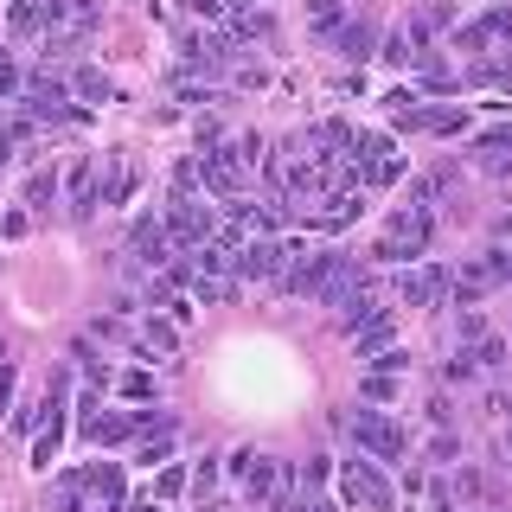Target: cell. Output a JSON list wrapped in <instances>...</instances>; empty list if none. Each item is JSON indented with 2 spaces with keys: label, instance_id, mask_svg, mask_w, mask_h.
Returning a JSON list of instances; mask_svg holds the SVG:
<instances>
[{
  "label": "cell",
  "instance_id": "484cf974",
  "mask_svg": "<svg viewBox=\"0 0 512 512\" xmlns=\"http://www.w3.org/2000/svg\"><path fill=\"white\" fill-rule=\"evenodd\" d=\"M173 436H180V429H154V436H141V461H148V468H154V461H167L173 455Z\"/></svg>",
  "mask_w": 512,
  "mask_h": 512
},
{
  "label": "cell",
  "instance_id": "d590c367",
  "mask_svg": "<svg viewBox=\"0 0 512 512\" xmlns=\"http://www.w3.org/2000/svg\"><path fill=\"white\" fill-rule=\"evenodd\" d=\"M474 84H493V90H506V96H512V64H480Z\"/></svg>",
  "mask_w": 512,
  "mask_h": 512
},
{
  "label": "cell",
  "instance_id": "9a60e30c",
  "mask_svg": "<svg viewBox=\"0 0 512 512\" xmlns=\"http://www.w3.org/2000/svg\"><path fill=\"white\" fill-rule=\"evenodd\" d=\"M77 436H84L90 448H116V442H128L135 436V410H116V416H96L90 429H77Z\"/></svg>",
  "mask_w": 512,
  "mask_h": 512
},
{
  "label": "cell",
  "instance_id": "8d00e7d4",
  "mask_svg": "<svg viewBox=\"0 0 512 512\" xmlns=\"http://www.w3.org/2000/svg\"><path fill=\"white\" fill-rule=\"evenodd\" d=\"M474 359L487 365V372H500V365H506V340H493V333H487V340L474 346Z\"/></svg>",
  "mask_w": 512,
  "mask_h": 512
},
{
  "label": "cell",
  "instance_id": "f35d334b",
  "mask_svg": "<svg viewBox=\"0 0 512 512\" xmlns=\"http://www.w3.org/2000/svg\"><path fill=\"white\" fill-rule=\"evenodd\" d=\"M231 148L244 154V167H263V160H269V141L263 135H244V141H231Z\"/></svg>",
  "mask_w": 512,
  "mask_h": 512
},
{
  "label": "cell",
  "instance_id": "44dd1931",
  "mask_svg": "<svg viewBox=\"0 0 512 512\" xmlns=\"http://www.w3.org/2000/svg\"><path fill=\"white\" fill-rule=\"evenodd\" d=\"M352 218H359V199H352V192H333L327 212H320L314 224H320V231H340V224H352Z\"/></svg>",
  "mask_w": 512,
  "mask_h": 512
},
{
  "label": "cell",
  "instance_id": "d6a6232c",
  "mask_svg": "<svg viewBox=\"0 0 512 512\" xmlns=\"http://www.w3.org/2000/svg\"><path fill=\"white\" fill-rule=\"evenodd\" d=\"M461 128H468L461 109H429V135H461Z\"/></svg>",
  "mask_w": 512,
  "mask_h": 512
},
{
  "label": "cell",
  "instance_id": "f5cc1de1",
  "mask_svg": "<svg viewBox=\"0 0 512 512\" xmlns=\"http://www.w3.org/2000/svg\"><path fill=\"white\" fill-rule=\"evenodd\" d=\"M135 512H160V506H154V500H148V506H135Z\"/></svg>",
  "mask_w": 512,
  "mask_h": 512
},
{
  "label": "cell",
  "instance_id": "60d3db41",
  "mask_svg": "<svg viewBox=\"0 0 512 512\" xmlns=\"http://www.w3.org/2000/svg\"><path fill=\"white\" fill-rule=\"evenodd\" d=\"M461 340H487V320H480V308H461Z\"/></svg>",
  "mask_w": 512,
  "mask_h": 512
},
{
  "label": "cell",
  "instance_id": "ffe728a7",
  "mask_svg": "<svg viewBox=\"0 0 512 512\" xmlns=\"http://www.w3.org/2000/svg\"><path fill=\"white\" fill-rule=\"evenodd\" d=\"M71 90H77V96H84V103H109V96H116V84H109V77H103V71H96V64H84V71H77V77H71Z\"/></svg>",
  "mask_w": 512,
  "mask_h": 512
},
{
  "label": "cell",
  "instance_id": "cb8c5ba5",
  "mask_svg": "<svg viewBox=\"0 0 512 512\" xmlns=\"http://www.w3.org/2000/svg\"><path fill=\"white\" fill-rule=\"evenodd\" d=\"M212 487H218V455H205L199 468H192V500L205 506V500H212Z\"/></svg>",
  "mask_w": 512,
  "mask_h": 512
},
{
  "label": "cell",
  "instance_id": "d4e9b609",
  "mask_svg": "<svg viewBox=\"0 0 512 512\" xmlns=\"http://www.w3.org/2000/svg\"><path fill=\"white\" fill-rule=\"evenodd\" d=\"M308 20H314L320 32H333V26L346 20V0H308Z\"/></svg>",
  "mask_w": 512,
  "mask_h": 512
},
{
  "label": "cell",
  "instance_id": "ba28073f",
  "mask_svg": "<svg viewBox=\"0 0 512 512\" xmlns=\"http://www.w3.org/2000/svg\"><path fill=\"white\" fill-rule=\"evenodd\" d=\"M128 256H135V263H148V269H167L173 263L167 218H135V231H128Z\"/></svg>",
  "mask_w": 512,
  "mask_h": 512
},
{
  "label": "cell",
  "instance_id": "f907efd6",
  "mask_svg": "<svg viewBox=\"0 0 512 512\" xmlns=\"http://www.w3.org/2000/svg\"><path fill=\"white\" fill-rule=\"evenodd\" d=\"M493 410H500V416H506V429H512V397H493Z\"/></svg>",
  "mask_w": 512,
  "mask_h": 512
},
{
  "label": "cell",
  "instance_id": "ac0fdd59",
  "mask_svg": "<svg viewBox=\"0 0 512 512\" xmlns=\"http://www.w3.org/2000/svg\"><path fill=\"white\" fill-rule=\"evenodd\" d=\"M269 32H276V20H269V13H250V7H237V13H231V45L269 39Z\"/></svg>",
  "mask_w": 512,
  "mask_h": 512
},
{
  "label": "cell",
  "instance_id": "7c38bea8",
  "mask_svg": "<svg viewBox=\"0 0 512 512\" xmlns=\"http://www.w3.org/2000/svg\"><path fill=\"white\" fill-rule=\"evenodd\" d=\"M333 45H340V58H352V64H365V58H378V26L372 20H340L327 32Z\"/></svg>",
  "mask_w": 512,
  "mask_h": 512
},
{
  "label": "cell",
  "instance_id": "4316f807",
  "mask_svg": "<svg viewBox=\"0 0 512 512\" xmlns=\"http://www.w3.org/2000/svg\"><path fill=\"white\" fill-rule=\"evenodd\" d=\"M7 26H13V32H20V39H26V32H39V26H45V13H39V0H20V7H13V13H7Z\"/></svg>",
  "mask_w": 512,
  "mask_h": 512
},
{
  "label": "cell",
  "instance_id": "7dc6e473",
  "mask_svg": "<svg viewBox=\"0 0 512 512\" xmlns=\"http://www.w3.org/2000/svg\"><path fill=\"white\" fill-rule=\"evenodd\" d=\"M13 384H20V378H13V365H0V410L13 404Z\"/></svg>",
  "mask_w": 512,
  "mask_h": 512
},
{
  "label": "cell",
  "instance_id": "83f0119b",
  "mask_svg": "<svg viewBox=\"0 0 512 512\" xmlns=\"http://www.w3.org/2000/svg\"><path fill=\"white\" fill-rule=\"evenodd\" d=\"M384 64H416V58H423V52H416V45H410V32H391V39H384V52H378Z\"/></svg>",
  "mask_w": 512,
  "mask_h": 512
},
{
  "label": "cell",
  "instance_id": "30bf717a",
  "mask_svg": "<svg viewBox=\"0 0 512 512\" xmlns=\"http://www.w3.org/2000/svg\"><path fill=\"white\" fill-rule=\"evenodd\" d=\"M167 231H173V244L199 250V244H212L218 218H212V212H199V205H192V199H173V205H167Z\"/></svg>",
  "mask_w": 512,
  "mask_h": 512
},
{
  "label": "cell",
  "instance_id": "5b68a950",
  "mask_svg": "<svg viewBox=\"0 0 512 512\" xmlns=\"http://www.w3.org/2000/svg\"><path fill=\"white\" fill-rule=\"evenodd\" d=\"M352 160H359L365 186H397V180H404V154L391 148V135H365L359 148H352Z\"/></svg>",
  "mask_w": 512,
  "mask_h": 512
},
{
  "label": "cell",
  "instance_id": "1f68e13d",
  "mask_svg": "<svg viewBox=\"0 0 512 512\" xmlns=\"http://www.w3.org/2000/svg\"><path fill=\"white\" fill-rule=\"evenodd\" d=\"M327 474H333L327 461H301V468H295V487L301 493H320V487H327Z\"/></svg>",
  "mask_w": 512,
  "mask_h": 512
},
{
  "label": "cell",
  "instance_id": "ab89813d",
  "mask_svg": "<svg viewBox=\"0 0 512 512\" xmlns=\"http://www.w3.org/2000/svg\"><path fill=\"white\" fill-rule=\"evenodd\" d=\"M237 282H218V276H199V301H231Z\"/></svg>",
  "mask_w": 512,
  "mask_h": 512
},
{
  "label": "cell",
  "instance_id": "b9f144b4",
  "mask_svg": "<svg viewBox=\"0 0 512 512\" xmlns=\"http://www.w3.org/2000/svg\"><path fill=\"white\" fill-rule=\"evenodd\" d=\"M154 429H173V416H160V410H135V436H154Z\"/></svg>",
  "mask_w": 512,
  "mask_h": 512
},
{
  "label": "cell",
  "instance_id": "6da1fadb",
  "mask_svg": "<svg viewBox=\"0 0 512 512\" xmlns=\"http://www.w3.org/2000/svg\"><path fill=\"white\" fill-rule=\"evenodd\" d=\"M346 429H352V442H359L365 461H404V455H410V436H404V429H397L384 410H359Z\"/></svg>",
  "mask_w": 512,
  "mask_h": 512
},
{
  "label": "cell",
  "instance_id": "bcb514c9",
  "mask_svg": "<svg viewBox=\"0 0 512 512\" xmlns=\"http://www.w3.org/2000/svg\"><path fill=\"white\" fill-rule=\"evenodd\" d=\"M103 199H109V205H122V199H128V173H116V180L103 186Z\"/></svg>",
  "mask_w": 512,
  "mask_h": 512
},
{
  "label": "cell",
  "instance_id": "e0dca14e",
  "mask_svg": "<svg viewBox=\"0 0 512 512\" xmlns=\"http://www.w3.org/2000/svg\"><path fill=\"white\" fill-rule=\"evenodd\" d=\"M391 333H397V320H391V314H378V320H372V327H359V333H352V340H359V359H365V365H372V359H378V352H384V346H391Z\"/></svg>",
  "mask_w": 512,
  "mask_h": 512
},
{
  "label": "cell",
  "instance_id": "2e32d148",
  "mask_svg": "<svg viewBox=\"0 0 512 512\" xmlns=\"http://www.w3.org/2000/svg\"><path fill=\"white\" fill-rule=\"evenodd\" d=\"M64 186H71V212L77 218H90L96 205H103V199H96V167H90V160H84V167H71V180H64Z\"/></svg>",
  "mask_w": 512,
  "mask_h": 512
},
{
  "label": "cell",
  "instance_id": "8fae6325",
  "mask_svg": "<svg viewBox=\"0 0 512 512\" xmlns=\"http://www.w3.org/2000/svg\"><path fill=\"white\" fill-rule=\"evenodd\" d=\"M205 192L237 199V192H244V154H237V148H212V154H205Z\"/></svg>",
  "mask_w": 512,
  "mask_h": 512
},
{
  "label": "cell",
  "instance_id": "7bdbcfd3",
  "mask_svg": "<svg viewBox=\"0 0 512 512\" xmlns=\"http://www.w3.org/2000/svg\"><path fill=\"white\" fill-rule=\"evenodd\" d=\"M404 365H410V352H397V346H384V352H378V359H372V372H404Z\"/></svg>",
  "mask_w": 512,
  "mask_h": 512
},
{
  "label": "cell",
  "instance_id": "f6af8a7d",
  "mask_svg": "<svg viewBox=\"0 0 512 512\" xmlns=\"http://www.w3.org/2000/svg\"><path fill=\"white\" fill-rule=\"evenodd\" d=\"M487 26H493V39H506V45H512V7H493V13H487Z\"/></svg>",
  "mask_w": 512,
  "mask_h": 512
},
{
  "label": "cell",
  "instance_id": "74e56055",
  "mask_svg": "<svg viewBox=\"0 0 512 512\" xmlns=\"http://www.w3.org/2000/svg\"><path fill=\"white\" fill-rule=\"evenodd\" d=\"M474 372H480V359H474V346H461V352H455V359H448V378H455V384H468Z\"/></svg>",
  "mask_w": 512,
  "mask_h": 512
},
{
  "label": "cell",
  "instance_id": "603a6c76",
  "mask_svg": "<svg viewBox=\"0 0 512 512\" xmlns=\"http://www.w3.org/2000/svg\"><path fill=\"white\" fill-rule=\"evenodd\" d=\"M487 45H493V26H487V20L455 26V52H487Z\"/></svg>",
  "mask_w": 512,
  "mask_h": 512
},
{
  "label": "cell",
  "instance_id": "5bb4252c",
  "mask_svg": "<svg viewBox=\"0 0 512 512\" xmlns=\"http://www.w3.org/2000/svg\"><path fill=\"white\" fill-rule=\"evenodd\" d=\"M474 167L480 173H512V122L487 128V135L474 141Z\"/></svg>",
  "mask_w": 512,
  "mask_h": 512
},
{
  "label": "cell",
  "instance_id": "7a4b0ae2",
  "mask_svg": "<svg viewBox=\"0 0 512 512\" xmlns=\"http://www.w3.org/2000/svg\"><path fill=\"white\" fill-rule=\"evenodd\" d=\"M429 237H436V218H429L423 205H410V212L391 218V231H384V244L372 256H378V263H404V256H423L429 250Z\"/></svg>",
  "mask_w": 512,
  "mask_h": 512
},
{
  "label": "cell",
  "instance_id": "836d02e7",
  "mask_svg": "<svg viewBox=\"0 0 512 512\" xmlns=\"http://www.w3.org/2000/svg\"><path fill=\"white\" fill-rule=\"evenodd\" d=\"M26 199L32 205H52L58 199V173H32V180H26Z\"/></svg>",
  "mask_w": 512,
  "mask_h": 512
},
{
  "label": "cell",
  "instance_id": "f1b7e54d",
  "mask_svg": "<svg viewBox=\"0 0 512 512\" xmlns=\"http://www.w3.org/2000/svg\"><path fill=\"white\" fill-rule=\"evenodd\" d=\"M186 487H192L186 468H160V474H154V500H173V493H186Z\"/></svg>",
  "mask_w": 512,
  "mask_h": 512
},
{
  "label": "cell",
  "instance_id": "4dcf8cb0",
  "mask_svg": "<svg viewBox=\"0 0 512 512\" xmlns=\"http://www.w3.org/2000/svg\"><path fill=\"white\" fill-rule=\"evenodd\" d=\"M148 346L173 352V346H180V320H148Z\"/></svg>",
  "mask_w": 512,
  "mask_h": 512
},
{
  "label": "cell",
  "instance_id": "7402d4cb",
  "mask_svg": "<svg viewBox=\"0 0 512 512\" xmlns=\"http://www.w3.org/2000/svg\"><path fill=\"white\" fill-rule=\"evenodd\" d=\"M378 314H384V308H378L372 295H352V301H346V314H340V327H346V333H359V327H372Z\"/></svg>",
  "mask_w": 512,
  "mask_h": 512
},
{
  "label": "cell",
  "instance_id": "8992f818",
  "mask_svg": "<svg viewBox=\"0 0 512 512\" xmlns=\"http://www.w3.org/2000/svg\"><path fill=\"white\" fill-rule=\"evenodd\" d=\"M333 269H340V250H320V256H295V269H282V288L288 295H327Z\"/></svg>",
  "mask_w": 512,
  "mask_h": 512
},
{
  "label": "cell",
  "instance_id": "ee69618b",
  "mask_svg": "<svg viewBox=\"0 0 512 512\" xmlns=\"http://www.w3.org/2000/svg\"><path fill=\"white\" fill-rule=\"evenodd\" d=\"M365 397H378V404H384V397H397V384H391V372H372V378H365Z\"/></svg>",
  "mask_w": 512,
  "mask_h": 512
},
{
  "label": "cell",
  "instance_id": "c3c4849f",
  "mask_svg": "<svg viewBox=\"0 0 512 512\" xmlns=\"http://www.w3.org/2000/svg\"><path fill=\"white\" fill-rule=\"evenodd\" d=\"M295 512H340V506H333V500H314V493H301Z\"/></svg>",
  "mask_w": 512,
  "mask_h": 512
},
{
  "label": "cell",
  "instance_id": "db71d44e",
  "mask_svg": "<svg viewBox=\"0 0 512 512\" xmlns=\"http://www.w3.org/2000/svg\"><path fill=\"white\" fill-rule=\"evenodd\" d=\"M0 365H7V346H0Z\"/></svg>",
  "mask_w": 512,
  "mask_h": 512
},
{
  "label": "cell",
  "instance_id": "277c9868",
  "mask_svg": "<svg viewBox=\"0 0 512 512\" xmlns=\"http://www.w3.org/2000/svg\"><path fill=\"white\" fill-rule=\"evenodd\" d=\"M26 109L39 122H84V103H71V84L64 77H26Z\"/></svg>",
  "mask_w": 512,
  "mask_h": 512
},
{
  "label": "cell",
  "instance_id": "3957f363",
  "mask_svg": "<svg viewBox=\"0 0 512 512\" xmlns=\"http://www.w3.org/2000/svg\"><path fill=\"white\" fill-rule=\"evenodd\" d=\"M340 500L346 506H365V512H391L397 500H391V480H384L378 474V461H346V468H340Z\"/></svg>",
  "mask_w": 512,
  "mask_h": 512
},
{
  "label": "cell",
  "instance_id": "816d5d0a",
  "mask_svg": "<svg viewBox=\"0 0 512 512\" xmlns=\"http://www.w3.org/2000/svg\"><path fill=\"white\" fill-rule=\"evenodd\" d=\"M7 154H13V148H7V141H0V167H7Z\"/></svg>",
  "mask_w": 512,
  "mask_h": 512
},
{
  "label": "cell",
  "instance_id": "52a82bcc",
  "mask_svg": "<svg viewBox=\"0 0 512 512\" xmlns=\"http://www.w3.org/2000/svg\"><path fill=\"white\" fill-rule=\"evenodd\" d=\"M448 288H455V276L436 269V263H423V269H404V276H397V301H404V308H436Z\"/></svg>",
  "mask_w": 512,
  "mask_h": 512
},
{
  "label": "cell",
  "instance_id": "681fc988",
  "mask_svg": "<svg viewBox=\"0 0 512 512\" xmlns=\"http://www.w3.org/2000/svg\"><path fill=\"white\" fill-rule=\"evenodd\" d=\"M493 237H500V244H512V212H506L500 224H493Z\"/></svg>",
  "mask_w": 512,
  "mask_h": 512
},
{
  "label": "cell",
  "instance_id": "e575fe53",
  "mask_svg": "<svg viewBox=\"0 0 512 512\" xmlns=\"http://www.w3.org/2000/svg\"><path fill=\"white\" fill-rule=\"evenodd\" d=\"M116 384H122V397H135V404H148V397H154V378L148 372H122Z\"/></svg>",
  "mask_w": 512,
  "mask_h": 512
},
{
  "label": "cell",
  "instance_id": "9c48e42d",
  "mask_svg": "<svg viewBox=\"0 0 512 512\" xmlns=\"http://www.w3.org/2000/svg\"><path fill=\"white\" fill-rule=\"evenodd\" d=\"M282 263H288V250L282 244H269V237H250L244 250H237V282H276L282 276Z\"/></svg>",
  "mask_w": 512,
  "mask_h": 512
},
{
  "label": "cell",
  "instance_id": "4fadbf2b",
  "mask_svg": "<svg viewBox=\"0 0 512 512\" xmlns=\"http://www.w3.org/2000/svg\"><path fill=\"white\" fill-rule=\"evenodd\" d=\"M84 493L103 512H122V493H128L122 487V468H116V461H96V468H84Z\"/></svg>",
  "mask_w": 512,
  "mask_h": 512
},
{
  "label": "cell",
  "instance_id": "d6986e66",
  "mask_svg": "<svg viewBox=\"0 0 512 512\" xmlns=\"http://www.w3.org/2000/svg\"><path fill=\"white\" fill-rule=\"evenodd\" d=\"M199 186H205V154H186L180 167H173V199H192Z\"/></svg>",
  "mask_w": 512,
  "mask_h": 512
},
{
  "label": "cell",
  "instance_id": "f546056e",
  "mask_svg": "<svg viewBox=\"0 0 512 512\" xmlns=\"http://www.w3.org/2000/svg\"><path fill=\"white\" fill-rule=\"evenodd\" d=\"M455 7H461V0H423V7H416V20H423L429 32H436V26H448V20H455Z\"/></svg>",
  "mask_w": 512,
  "mask_h": 512
}]
</instances>
